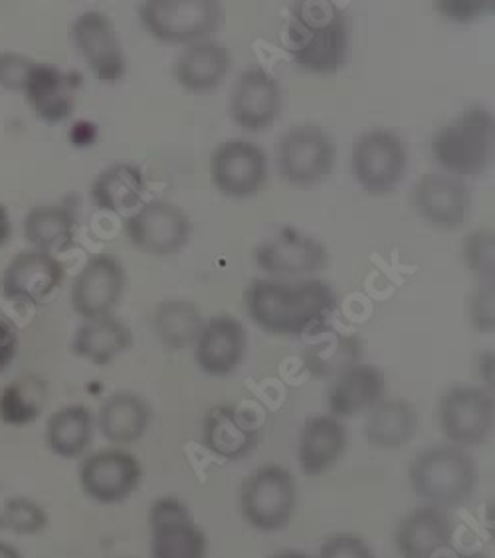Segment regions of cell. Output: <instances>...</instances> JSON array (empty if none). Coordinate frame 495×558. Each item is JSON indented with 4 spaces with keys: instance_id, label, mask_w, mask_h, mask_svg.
<instances>
[{
    "instance_id": "39",
    "label": "cell",
    "mask_w": 495,
    "mask_h": 558,
    "mask_svg": "<svg viewBox=\"0 0 495 558\" xmlns=\"http://www.w3.org/2000/svg\"><path fill=\"white\" fill-rule=\"evenodd\" d=\"M34 60L19 52H0V87L9 92H22L26 77L33 70Z\"/></svg>"
},
{
    "instance_id": "5",
    "label": "cell",
    "mask_w": 495,
    "mask_h": 558,
    "mask_svg": "<svg viewBox=\"0 0 495 558\" xmlns=\"http://www.w3.org/2000/svg\"><path fill=\"white\" fill-rule=\"evenodd\" d=\"M298 507V484L286 468L269 463L250 473L240 487V511L259 533H276L290 525Z\"/></svg>"
},
{
    "instance_id": "13",
    "label": "cell",
    "mask_w": 495,
    "mask_h": 558,
    "mask_svg": "<svg viewBox=\"0 0 495 558\" xmlns=\"http://www.w3.org/2000/svg\"><path fill=\"white\" fill-rule=\"evenodd\" d=\"M254 259L271 278H302L329 266L327 247L295 228H281L254 250Z\"/></svg>"
},
{
    "instance_id": "17",
    "label": "cell",
    "mask_w": 495,
    "mask_h": 558,
    "mask_svg": "<svg viewBox=\"0 0 495 558\" xmlns=\"http://www.w3.org/2000/svg\"><path fill=\"white\" fill-rule=\"evenodd\" d=\"M72 40L99 82L118 84L125 75V52L113 22L106 14L97 11L80 14L72 24Z\"/></svg>"
},
{
    "instance_id": "24",
    "label": "cell",
    "mask_w": 495,
    "mask_h": 558,
    "mask_svg": "<svg viewBox=\"0 0 495 558\" xmlns=\"http://www.w3.org/2000/svg\"><path fill=\"white\" fill-rule=\"evenodd\" d=\"M258 428L234 407L218 404L206 412L203 444L216 458L227 462L244 460L258 448Z\"/></svg>"
},
{
    "instance_id": "6",
    "label": "cell",
    "mask_w": 495,
    "mask_h": 558,
    "mask_svg": "<svg viewBox=\"0 0 495 558\" xmlns=\"http://www.w3.org/2000/svg\"><path fill=\"white\" fill-rule=\"evenodd\" d=\"M140 16L153 38L167 44L201 43L225 26V9L216 0H147Z\"/></svg>"
},
{
    "instance_id": "1",
    "label": "cell",
    "mask_w": 495,
    "mask_h": 558,
    "mask_svg": "<svg viewBox=\"0 0 495 558\" xmlns=\"http://www.w3.org/2000/svg\"><path fill=\"white\" fill-rule=\"evenodd\" d=\"M250 319L274 335L317 333L325 329L337 307L334 290L319 279L302 283H280L254 279L244 293Z\"/></svg>"
},
{
    "instance_id": "43",
    "label": "cell",
    "mask_w": 495,
    "mask_h": 558,
    "mask_svg": "<svg viewBox=\"0 0 495 558\" xmlns=\"http://www.w3.org/2000/svg\"><path fill=\"white\" fill-rule=\"evenodd\" d=\"M12 234L11 216L7 206L0 205V247L4 246L9 242V238Z\"/></svg>"
},
{
    "instance_id": "2",
    "label": "cell",
    "mask_w": 495,
    "mask_h": 558,
    "mask_svg": "<svg viewBox=\"0 0 495 558\" xmlns=\"http://www.w3.org/2000/svg\"><path fill=\"white\" fill-rule=\"evenodd\" d=\"M288 50L293 62L305 72H337L349 52V21L343 9L327 0L295 2Z\"/></svg>"
},
{
    "instance_id": "34",
    "label": "cell",
    "mask_w": 495,
    "mask_h": 558,
    "mask_svg": "<svg viewBox=\"0 0 495 558\" xmlns=\"http://www.w3.org/2000/svg\"><path fill=\"white\" fill-rule=\"evenodd\" d=\"M361 349L363 344L355 335L329 333L313 341L305 353L303 361L307 371L317 378L341 375L349 366L361 363Z\"/></svg>"
},
{
    "instance_id": "26",
    "label": "cell",
    "mask_w": 495,
    "mask_h": 558,
    "mask_svg": "<svg viewBox=\"0 0 495 558\" xmlns=\"http://www.w3.org/2000/svg\"><path fill=\"white\" fill-rule=\"evenodd\" d=\"M232 65L227 46L215 40L189 44L174 60V77L191 94L213 92L225 82Z\"/></svg>"
},
{
    "instance_id": "12",
    "label": "cell",
    "mask_w": 495,
    "mask_h": 558,
    "mask_svg": "<svg viewBox=\"0 0 495 558\" xmlns=\"http://www.w3.org/2000/svg\"><path fill=\"white\" fill-rule=\"evenodd\" d=\"M152 558H206L208 541L186 504L174 495L159 497L149 511Z\"/></svg>"
},
{
    "instance_id": "14",
    "label": "cell",
    "mask_w": 495,
    "mask_h": 558,
    "mask_svg": "<svg viewBox=\"0 0 495 558\" xmlns=\"http://www.w3.org/2000/svg\"><path fill=\"white\" fill-rule=\"evenodd\" d=\"M210 177L216 189L230 198H250L268 179L264 149L244 140L220 143L210 157Z\"/></svg>"
},
{
    "instance_id": "27",
    "label": "cell",
    "mask_w": 495,
    "mask_h": 558,
    "mask_svg": "<svg viewBox=\"0 0 495 558\" xmlns=\"http://www.w3.org/2000/svg\"><path fill=\"white\" fill-rule=\"evenodd\" d=\"M152 407L133 392H116L97 412V428L101 436L119 448L140 441L152 424Z\"/></svg>"
},
{
    "instance_id": "37",
    "label": "cell",
    "mask_w": 495,
    "mask_h": 558,
    "mask_svg": "<svg viewBox=\"0 0 495 558\" xmlns=\"http://www.w3.org/2000/svg\"><path fill=\"white\" fill-rule=\"evenodd\" d=\"M494 242L492 230H478L463 240L466 266L482 279V283H494Z\"/></svg>"
},
{
    "instance_id": "22",
    "label": "cell",
    "mask_w": 495,
    "mask_h": 558,
    "mask_svg": "<svg viewBox=\"0 0 495 558\" xmlns=\"http://www.w3.org/2000/svg\"><path fill=\"white\" fill-rule=\"evenodd\" d=\"M387 380L375 365L357 363L337 375L327 392V409L337 420L355 418L385 400Z\"/></svg>"
},
{
    "instance_id": "4",
    "label": "cell",
    "mask_w": 495,
    "mask_h": 558,
    "mask_svg": "<svg viewBox=\"0 0 495 558\" xmlns=\"http://www.w3.org/2000/svg\"><path fill=\"white\" fill-rule=\"evenodd\" d=\"M494 145V116L487 109L474 108L434 133L432 155L456 179H472L490 169Z\"/></svg>"
},
{
    "instance_id": "7",
    "label": "cell",
    "mask_w": 495,
    "mask_h": 558,
    "mask_svg": "<svg viewBox=\"0 0 495 558\" xmlns=\"http://www.w3.org/2000/svg\"><path fill=\"white\" fill-rule=\"evenodd\" d=\"M409 167V153L397 133L371 130L353 145L351 169L365 193L385 196L402 183Z\"/></svg>"
},
{
    "instance_id": "31",
    "label": "cell",
    "mask_w": 495,
    "mask_h": 558,
    "mask_svg": "<svg viewBox=\"0 0 495 558\" xmlns=\"http://www.w3.org/2000/svg\"><path fill=\"white\" fill-rule=\"evenodd\" d=\"M96 420L92 410L82 404H70L56 410L46 424V446L58 458L77 460L94 441Z\"/></svg>"
},
{
    "instance_id": "36",
    "label": "cell",
    "mask_w": 495,
    "mask_h": 558,
    "mask_svg": "<svg viewBox=\"0 0 495 558\" xmlns=\"http://www.w3.org/2000/svg\"><path fill=\"white\" fill-rule=\"evenodd\" d=\"M0 526L21 537L38 535L48 526V513L43 505L19 495L2 505Z\"/></svg>"
},
{
    "instance_id": "29",
    "label": "cell",
    "mask_w": 495,
    "mask_h": 558,
    "mask_svg": "<svg viewBox=\"0 0 495 558\" xmlns=\"http://www.w3.org/2000/svg\"><path fill=\"white\" fill-rule=\"evenodd\" d=\"M133 333L116 315L84 319L72 339V351L92 365L108 366L119 354L130 351Z\"/></svg>"
},
{
    "instance_id": "45",
    "label": "cell",
    "mask_w": 495,
    "mask_h": 558,
    "mask_svg": "<svg viewBox=\"0 0 495 558\" xmlns=\"http://www.w3.org/2000/svg\"><path fill=\"white\" fill-rule=\"evenodd\" d=\"M0 558H24L22 557L21 550L16 547H12L9 543L0 541Z\"/></svg>"
},
{
    "instance_id": "23",
    "label": "cell",
    "mask_w": 495,
    "mask_h": 558,
    "mask_svg": "<svg viewBox=\"0 0 495 558\" xmlns=\"http://www.w3.org/2000/svg\"><path fill=\"white\" fill-rule=\"evenodd\" d=\"M454 526L446 511L420 505L400 519L395 543L400 558H434L452 547Z\"/></svg>"
},
{
    "instance_id": "30",
    "label": "cell",
    "mask_w": 495,
    "mask_h": 558,
    "mask_svg": "<svg viewBox=\"0 0 495 558\" xmlns=\"http://www.w3.org/2000/svg\"><path fill=\"white\" fill-rule=\"evenodd\" d=\"M145 194V174L137 165L116 162L99 172L89 189L92 203L111 215L135 213Z\"/></svg>"
},
{
    "instance_id": "18",
    "label": "cell",
    "mask_w": 495,
    "mask_h": 558,
    "mask_svg": "<svg viewBox=\"0 0 495 558\" xmlns=\"http://www.w3.org/2000/svg\"><path fill=\"white\" fill-rule=\"evenodd\" d=\"M412 205L420 218L440 230H456L466 225L472 210V194L462 179L452 174L428 172L420 177L412 191Z\"/></svg>"
},
{
    "instance_id": "10",
    "label": "cell",
    "mask_w": 495,
    "mask_h": 558,
    "mask_svg": "<svg viewBox=\"0 0 495 558\" xmlns=\"http://www.w3.org/2000/svg\"><path fill=\"white\" fill-rule=\"evenodd\" d=\"M438 418L448 444L463 450L480 446L494 429V397L484 388L458 385L440 398Z\"/></svg>"
},
{
    "instance_id": "33",
    "label": "cell",
    "mask_w": 495,
    "mask_h": 558,
    "mask_svg": "<svg viewBox=\"0 0 495 558\" xmlns=\"http://www.w3.org/2000/svg\"><path fill=\"white\" fill-rule=\"evenodd\" d=\"M205 322L198 305L186 300L162 301L153 315L155 333L171 351H184L194 347Z\"/></svg>"
},
{
    "instance_id": "28",
    "label": "cell",
    "mask_w": 495,
    "mask_h": 558,
    "mask_svg": "<svg viewBox=\"0 0 495 558\" xmlns=\"http://www.w3.org/2000/svg\"><path fill=\"white\" fill-rule=\"evenodd\" d=\"M419 412L405 398H385L366 412L365 438L371 448L400 450L416 436Z\"/></svg>"
},
{
    "instance_id": "40",
    "label": "cell",
    "mask_w": 495,
    "mask_h": 558,
    "mask_svg": "<svg viewBox=\"0 0 495 558\" xmlns=\"http://www.w3.org/2000/svg\"><path fill=\"white\" fill-rule=\"evenodd\" d=\"M470 319L475 329L484 333L494 331V283H482L480 291L472 298Z\"/></svg>"
},
{
    "instance_id": "15",
    "label": "cell",
    "mask_w": 495,
    "mask_h": 558,
    "mask_svg": "<svg viewBox=\"0 0 495 558\" xmlns=\"http://www.w3.org/2000/svg\"><path fill=\"white\" fill-rule=\"evenodd\" d=\"M128 286L125 269L111 254H96L87 259L72 286V307L82 319L108 317L118 310Z\"/></svg>"
},
{
    "instance_id": "8",
    "label": "cell",
    "mask_w": 495,
    "mask_h": 558,
    "mask_svg": "<svg viewBox=\"0 0 495 558\" xmlns=\"http://www.w3.org/2000/svg\"><path fill=\"white\" fill-rule=\"evenodd\" d=\"M335 143L319 125H295L278 143V169L286 183L307 189L325 181L335 169Z\"/></svg>"
},
{
    "instance_id": "25",
    "label": "cell",
    "mask_w": 495,
    "mask_h": 558,
    "mask_svg": "<svg viewBox=\"0 0 495 558\" xmlns=\"http://www.w3.org/2000/svg\"><path fill=\"white\" fill-rule=\"evenodd\" d=\"M347 428L331 414H315L303 422L298 440V463L303 475L317 477L329 472L347 450Z\"/></svg>"
},
{
    "instance_id": "46",
    "label": "cell",
    "mask_w": 495,
    "mask_h": 558,
    "mask_svg": "<svg viewBox=\"0 0 495 558\" xmlns=\"http://www.w3.org/2000/svg\"><path fill=\"white\" fill-rule=\"evenodd\" d=\"M268 558H312L310 555H305L302 550H280V553H274Z\"/></svg>"
},
{
    "instance_id": "19",
    "label": "cell",
    "mask_w": 495,
    "mask_h": 558,
    "mask_svg": "<svg viewBox=\"0 0 495 558\" xmlns=\"http://www.w3.org/2000/svg\"><path fill=\"white\" fill-rule=\"evenodd\" d=\"M65 269L55 254L26 250L4 269L2 293L11 301L40 305L64 283Z\"/></svg>"
},
{
    "instance_id": "42",
    "label": "cell",
    "mask_w": 495,
    "mask_h": 558,
    "mask_svg": "<svg viewBox=\"0 0 495 558\" xmlns=\"http://www.w3.org/2000/svg\"><path fill=\"white\" fill-rule=\"evenodd\" d=\"M442 12L456 21H470L484 11L485 4L490 2H438Z\"/></svg>"
},
{
    "instance_id": "11",
    "label": "cell",
    "mask_w": 495,
    "mask_h": 558,
    "mask_svg": "<svg viewBox=\"0 0 495 558\" xmlns=\"http://www.w3.org/2000/svg\"><path fill=\"white\" fill-rule=\"evenodd\" d=\"M82 492L101 505L128 501L143 482V465L123 448L94 451L77 470Z\"/></svg>"
},
{
    "instance_id": "41",
    "label": "cell",
    "mask_w": 495,
    "mask_h": 558,
    "mask_svg": "<svg viewBox=\"0 0 495 558\" xmlns=\"http://www.w3.org/2000/svg\"><path fill=\"white\" fill-rule=\"evenodd\" d=\"M19 349V333L12 323L0 319V373L11 365Z\"/></svg>"
},
{
    "instance_id": "21",
    "label": "cell",
    "mask_w": 495,
    "mask_h": 558,
    "mask_svg": "<svg viewBox=\"0 0 495 558\" xmlns=\"http://www.w3.org/2000/svg\"><path fill=\"white\" fill-rule=\"evenodd\" d=\"M77 75L55 64L34 62L22 94L34 113L46 123H62L76 109Z\"/></svg>"
},
{
    "instance_id": "32",
    "label": "cell",
    "mask_w": 495,
    "mask_h": 558,
    "mask_svg": "<svg viewBox=\"0 0 495 558\" xmlns=\"http://www.w3.org/2000/svg\"><path fill=\"white\" fill-rule=\"evenodd\" d=\"M24 238L46 254L70 250L76 238V216L65 206H34L24 218Z\"/></svg>"
},
{
    "instance_id": "35",
    "label": "cell",
    "mask_w": 495,
    "mask_h": 558,
    "mask_svg": "<svg viewBox=\"0 0 495 558\" xmlns=\"http://www.w3.org/2000/svg\"><path fill=\"white\" fill-rule=\"evenodd\" d=\"M48 388L38 376H24L2 388L0 422L7 426H26L43 414Z\"/></svg>"
},
{
    "instance_id": "16",
    "label": "cell",
    "mask_w": 495,
    "mask_h": 558,
    "mask_svg": "<svg viewBox=\"0 0 495 558\" xmlns=\"http://www.w3.org/2000/svg\"><path fill=\"white\" fill-rule=\"evenodd\" d=\"M283 96L278 80L262 65H250L238 75L230 96V116L240 130L266 131L280 118Z\"/></svg>"
},
{
    "instance_id": "20",
    "label": "cell",
    "mask_w": 495,
    "mask_h": 558,
    "mask_svg": "<svg viewBox=\"0 0 495 558\" xmlns=\"http://www.w3.org/2000/svg\"><path fill=\"white\" fill-rule=\"evenodd\" d=\"M193 349L196 365L205 375L218 378L232 375L247 351L246 329L230 315H216L206 319Z\"/></svg>"
},
{
    "instance_id": "44",
    "label": "cell",
    "mask_w": 495,
    "mask_h": 558,
    "mask_svg": "<svg viewBox=\"0 0 495 558\" xmlns=\"http://www.w3.org/2000/svg\"><path fill=\"white\" fill-rule=\"evenodd\" d=\"M434 558H485L482 553H462V550H454L452 547L444 548Z\"/></svg>"
},
{
    "instance_id": "9",
    "label": "cell",
    "mask_w": 495,
    "mask_h": 558,
    "mask_svg": "<svg viewBox=\"0 0 495 558\" xmlns=\"http://www.w3.org/2000/svg\"><path fill=\"white\" fill-rule=\"evenodd\" d=\"M125 236L131 244L155 258L174 256L191 242L193 222L183 208L167 201L141 205L125 218Z\"/></svg>"
},
{
    "instance_id": "3",
    "label": "cell",
    "mask_w": 495,
    "mask_h": 558,
    "mask_svg": "<svg viewBox=\"0 0 495 558\" xmlns=\"http://www.w3.org/2000/svg\"><path fill=\"white\" fill-rule=\"evenodd\" d=\"M409 480L422 504L446 511L460 507L475 494L480 473L468 451L442 444L420 451L410 465Z\"/></svg>"
},
{
    "instance_id": "38",
    "label": "cell",
    "mask_w": 495,
    "mask_h": 558,
    "mask_svg": "<svg viewBox=\"0 0 495 558\" xmlns=\"http://www.w3.org/2000/svg\"><path fill=\"white\" fill-rule=\"evenodd\" d=\"M317 558H375V553L366 545L365 538L353 533H337L325 541Z\"/></svg>"
}]
</instances>
